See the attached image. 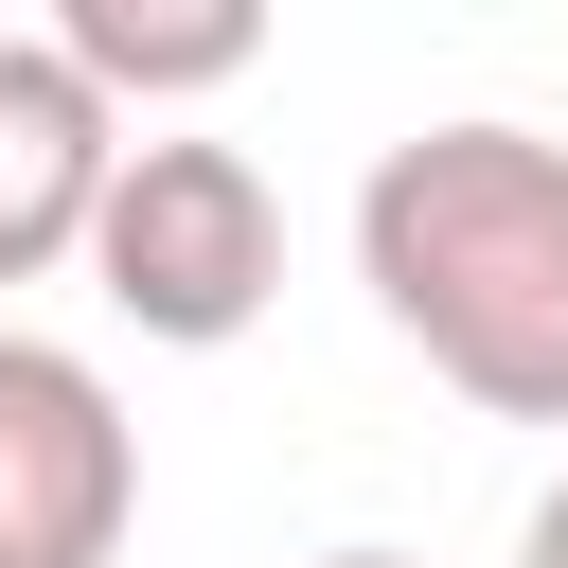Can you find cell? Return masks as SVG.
I'll use <instances>...</instances> for the list:
<instances>
[{
  "label": "cell",
  "instance_id": "cell-3",
  "mask_svg": "<svg viewBox=\"0 0 568 568\" xmlns=\"http://www.w3.org/2000/svg\"><path fill=\"white\" fill-rule=\"evenodd\" d=\"M142 515V426L71 337L0 320V568H106Z\"/></svg>",
  "mask_w": 568,
  "mask_h": 568
},
{
  "label": "cell",
  "instance_id": "cell-7",
  "mask_svg": "<svg viewBox=\"0 0 568 568\" xmlns=\"http://www.w3.org/2000/svg\"><path fill=\"white\" fill-rule=\"evenodd\" d=\"M320 568H426V550H320Z\"/></svg>",
  "mask_w": 568,
  "mask_h": 568
},
{
  "label": "cell",
  "instance_id": "cell-6",
  "mask_svg": "<svg viewBox=\"0 0 568 568\" xmlns=\"http://www.w3.org/2000/svg\"><path fill=\"white\" fill-rule=\"evenodd\" d=\"M515 568H568V479L532 497V532H515Z\"/></svg>",
  "mask_w": 568,
  "mask_h": 568
},
{
  "label": "cell",
  "instance_id": "cell-2",
  "mask_svg": "<svg viewBox=\"0 0 568 568\" xmlns=\"http://www.w3.org/2000/svg\"><path fill=\"white\" fill-rule=\"evenodd\" d=\"M89 284L124 337L160 355H231L266 302H284V195L248 142H195V124H142L106 160V213H89Z\"/></svg>",
  "mask_w": 568,
  "mask_h": 568
},
{
  "label": "cell",
  "instance_id": "cell-1",
  "mask_svg": "<svg viewBox=\"0 0 568 568\" xmlns=\"http://www.w3.org/2000/svg\"><path fill=\"white\" fill-rule=\"evenodd\" d=\"M373 320L497 426H568V142L532 124H408L355 178Z\"/></svg>",
  "mask_w": 568,
  "mask_h": 568
},
{
  "label": "cell",
  "instance_id": "cell-4",
  "mask_svg": "<svg viewBox=\"0 0 568 568\" xmlns=\"http://www.w3.org/2000/svg\"><path fill=\"white\" fill-rule=\"evenodd\" d=\"M106 160H124V124L89 106V71H71L53 36H0V284H53V266H89Z\"/></svg>",
  "mask_w": 568,
  "mask_h": 568
},
{
  "label": "cell",
  "instance_id": "cell-5",
  "mask_svg": "<svg viewBox=\"0 0 568 568\" xmlns=\"http://www.w3.org/2000/svg\"><path fill=\"white\" fill-rule=\"evenodd\" d=\"M36 36L89 71V106H106V124H124V106H195V89L266 71V18H248V0H53Z\"/></svg>",
  "mask_w": 568,
  "mask_h": 568
}]
</instances>
